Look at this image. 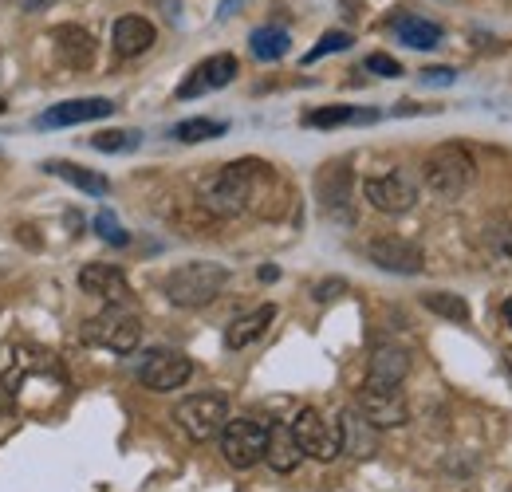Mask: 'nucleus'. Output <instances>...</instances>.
Listing matches in <instances>:
<instances>
[{
  "label": "nucleus",
  "instance_id": "nucleus-1",
  "mask_svg": "<svg viewBox=\"0 0 512 492\" xmlns=\"http://www.w3.org/2000/svg\"><path fill=\"white\" fill-rule=\"evenodd\" d=\"M264 189H276V174L260 158H241L217 174V182L205 189V205L217 217H237L245 209H256V197Z\"/></svg>",
  "mask_w": 512,
  "mask_h": 492
},
{
  "label": "nucleus",
  "instance_id": "nucleus-2",
  "mask_svg": "<svg viewBox=\"0 0 512 492\" xmlns=\"http://www.w3.org/2000/svg\"><path fill=\"white\" fill-rule=\"evenodd\" d=\"M225 284H229V268L213 260H193L166 276V296L174 308H205L221 296Z\"/></svg>",
  "mask_w": 512,
  "mask_h": 492
},
{
  "label": "nucleus",
  "instance_id": "nucleus-3",
  "mask_svg": "<svg viewBox=\"0 0 512 492\" xmlns=\"http://www.w3.org/2000/svg\"><path fill=\"white\" fill-rule=\"evenodd\" d=\"M473 174H477L473 154L461 142H446L426 158V185L438 197H461L473 182Z\"/></svg>",
  "mask_w": 512,
  "mask_h": 492
},
{
  "label": "nucleus",
  "instance_id": "nucleus-4",
  "mask_svg": "<svg viewBox=\"0 0 512 492\" xmlns=\"http://www.w3.org/2000/svg\"><path fill=\"white\" fill-rule=\"evenodd\" d=\"M174 418L193 441H213L229 422V398L225 394H193L174 410Z\"/></svg>",
  "mask_w": 512,
  "mask_h": 492
},
{
  "label": "nucleus",
  "instance_id": "nucleus-5",
  "mask_svg": "<svg viewBox=\"0 0 512 492\" xmlns=\"http://www.w3.org/2000/svg\"><path fill=\"white\" fill-rule=\"evenodd\" d=\"M292 433H296L304 457H312V461H335L343 453V445H339V422H331L316 406H304L296 414Z\"/></svg>",
  "mask_w": 512,
  "mask_h": 492
},
{
  "label": "nucleus",
  "instance_id": "nucleus-6",
  "mask_svg": "<svg viewBox=\"0 0 512 492\" xmlns=\"http://www.w3.org/2000/svg\"><path fill=\"white\" fill-rule=\"evenodd\" d=\"M83 339L103 347V351H115V355H130L138 343H142V323L130 315V311H103L95 315L87 327H83Z\"/></svg>",
  "mask_w": 512,
  "mask_h": 492
},
{
  "label": "nucleus",
  "instance_id": "nucleus-7",
  "mask_svg": "<svg viewBox=\"0 0 512 492\" xmlns=\"http://www.w3.org/2000/svg\"><path fill=\"white\" fill-rule=\"evenodd\" d=\"M359 410H363V418L375 430L406 426V418H410V406H406L402 386H383V382H371V378L359 386Z\"/></svg>",
  "mask_w": 512,
  "mask_h": 492
},
{
  "label": "nucleus",
  "instance_id": "nucleus-8",
  "mask_svg": "<svg viewBox=\"0 0 512 492\" xmlns=\"http://www.w3.org/2000/svg\"><path fill=\"white\" fill-rule=\"evenodd\" d=\"M221 437V453L233 469H253L256 461H264V441H268V430L253 422V418H237V422H225V430L217 433Z\"/></svg>",
  "mask_w": 512,
  "mask_h": 492
},
{
  "label": "nucleus",
  "instance_id": "nucleus-9",
  "mask_svg": "<svg viewBox=\"0 0 512 492\" xmlns=\"http://www.w3.org/2000/svg\"><path fill=\"white\" fill-rule=\"evenodd\" d=\"M193 374V363L182 355V351H150L146 359H142V367H138V382L146 386V390H154V394H170V390H178V386H186Z\"/></svg>",
  "mask_w": 512,
  "mask_h": 492
},
{
  "label": "nucleus",
  "instance_id": "nucleus-10",
  "mask_svg": "<svg viewBox=\"0 0 512 492\" xmlns=\"http://www.w3.org/2000/svg\"><path fill=\"white\" fill-rule=\"evenodd\" d=\"M367 256H371L375 268L394 272V276H418V272L426 268L422 248L402 241V237H375V241L367 245Z\"/></svg>",
  "mask_w": 512,
  "mask_h": 492
},
{
  "label": "nucleus",
  "instance_id": "nucleus-11",
  "mask_svg": "<svg viewBox=\"0 0 512 492\" xmlns=\"http://www.w3.org/2000/svg\"><path fill=\"white\" fill-rule=\"evenodd\" d=\"M111 115H115V103L91 95V99H67V103L48 107V111L36 119V126H44V130H60V126L95 123V119H111Z\"/></svg>",
  "mask_w": 512,
  "mask_h": 492
},
{
  "label": "nucleus",
  "instance_id": "nucleus-12",
  "mask_svg": "<svg viewBox=\"0 0 512 492\" xmlns=\"http://www.w3.org/2000/svg\"><path fill=\"white\" fill-rule=\"evenodd\" d=\"M237 79V56L221 52V56H209L193 67V75L178 87V99H197L205 91H217V87H229Z\"/></svg>",
  "mask_w": 512,
  "mask_h": 492
},
{
  "label": "nucleus",
  "instance_id": "nucleus-13",
  "mask_svg": "<svg viewBox=\"0 0 512 492\" xmlns=\"http://www.w3.org/2000/svg\"><path fill=\"white\" fill-rule=\"evenodd\" d=\"M154 40H158V28H154L146 16H134V12L119 16L115 28H111V48H115V56H123V60H134V56L150 52Z\"/></svg>",
  "mask_w": 512,
  "mask_h": 492
},
{
  "label": "nucleus",
  "instance_id": "nucleus-14",
  "mask_svg": "<svg viewBox=\"0 0 512 492\" xmlns=\"http://www.w3.org/2000/svg\"><path fill=\"white\" fill-rule=\"evenodd\" d=\"M363 193H367V201H371L379 213H406V209H414V201H418L414 185L406 182L402 174H379V178H367Z\"/></svg>",
  "mask_w": 512,
  "mask_h": 492
},
{
  "label": "nucleus",
  "instance_id": "nucleus-15",
  "mask_svg": "<svg viewBox=\"0 0 512 492\" xmlns=\"http://www.w3.org/2000/svg\"><path fill=\"white\" fill-rule=\"evenodd\" d=\"M335 422H339V445H343L351 457H359V461L375 457V449H379V430L363 418L359 406H355V410H343Z\"/></svg>",
  "mask_w": 512,
  "mask_h": 492
},
{
  "label": "nucleus",
  "instance_id": "nucleus-16",
  "mask_svg": "<svg viewBox=\"0 0 512 492\" xmlns=\"http://www.w3.org/2000/svg\"><path fill=\"white\" fill-rule=\"evenodd\" d=\"M79 288H83L87 296L107 300V304L127 300V276H123V268H115V264H83V268H79Z\"/></svg>",
  "mask_w": 512,
  "mask_h": 492
},
{
  "label": "nucleus",
  "instance_id": "nucleus-17",
  "mask_svg": "<svg viewBox=\"0 0 512 492\" xmlns=\"http://www.w3.org/2000/svg\"><path fill=\"white\" fill-rule=\"evenodd\" d=\"M52 44H56V56H60L67 67L87 71V67L95 63V36H91L87 28H79V24H60V28L52 32Z\"/></svg>",
  "mask_w": 512,
  "mask_h": 492
},
{
  "label": "nucleus",
  "instance_id": "nucleus-18",
  "mask_svg": "<svg viewBox=\"0 0 512 492\" xmlns=\"http://www.w3.org/2000/svg\"><path fill=\"white\" fill-rule=\"evenodd\" d=\"M264 461H268L276 473H292V469L304 461V449H300V441H296L292 426H284V422L268 426V441H264Z\"/></svg>",
  "mask_w": 512,
  "mask_h": 492
},
{
  "label": "nucleus",
  "instance_id": "nucleus-19",
  "mask_svg": "<svg viewBox=\"0 0 512 492\" xmlns=\"http://www.w3.org/2000/svg\"><path fill=\"white\" fill-rule=\"evenodd\" d=\"M272 319H276V304H260V308L249 311V315L233 319L229 331H225V347H229V351H245L249 343H256V339L272 327Z\"/></svg>",
  "mask_w": 512,
  "mask_h": 492
},
{
  "label": "nucleus",
  "instance_id": "nucleus-20",
  "mask_svg": "<svg viewBox=\"0 0 512 492\" xmlns=\"http://www.w3.org/2000/svg\"><path fill=\"white\" fill-rule=\"evenodd\" d=\"M390 28H394V36H398L406 48H418V52H430V48L442 44V28H438L434 20H422V16H410V12L394 16Z\"/></svg>",
  "mask_w": 512,
  "mask_h": 492
},
{
  "label": "nucleus",
  "instance_id": "nucleus-21",
  "mask_svg": "<svg viewBox=\"0 0 512 492\" xmlns=\"http://www.w3.org/2000/svg\"><path fill=\"white\" fill-rule=\"evenodd\" d=\"M44 170H48L52 178H64L67 185H75L79 193H91V197L111 193V178H107V174L83 170V166H75V162H60V158H52V162H44Z\"/></svg>",
  "mask_w": 512,
  "mask_h": 492
},
{
  "label": "nucleus",
  "instance_id": "nucleus-22",
  "mask_svg": "<svg viewBox=\"0 0 512 492\" xmlns=\"http://www.w3.org/2000/svg\"><path fill=\"white\" fill-rule=\"evenodd\" d=\"M406 370H410V355L402 347H394V343H383L371 355V374L367 378L371 382H383V386H402Z\"/></svg>",
  "mask_w": 512,
  "mask_h": 492
},
{
  "label": "nucleus",
  "instance_id": "nucleus-23",
  "mask_svg": "<svg viewBox=\"0 0 512 492\" xmlns=\"http://www.w3.org/2000/svg\"><path fill=\"white\" fill-rule=\"evenodd\" d=\"M320 201L327 213L347 209V201H351V166L347 162H335L320 174Z\"/></svg>",
  "mask_w": 512,
  "mask_h": 492
},
{
  "label": "nucleus",
  "instance_id": "nucleus-24",
  "mask_svg": "<svg viewBox=\"0 0 512 492\" xmlns=\"http://www.w3.org/2000/svg\"><path fill=\"white\" fill-rule=\"evenodd\" d=\"M379 111L371 107H316L304 115V123L312 130H335V126H351V123H375Z\"/></svg>",
  "mask_w": 512,
  "mask_h": 492
},
{
  "label": "nucleus",
  "instance_id": "nucleus-25",
  "mask_svg": "<svg viewBox=\"0 0 512 492\" xmlns=\"http://www.w3.org/2000/svg\"><path fill=\"white\" fill-rule=\"evenodd\" d=\"M288 48H292V36H288L284 28H256L253 36H249V52H253L260 63L284 60Z\"/></svg>",
  "mask_w": 512,
  "mask_h": 492
},
{
  "label": "nucleus",
  "instance_id": "nucleus-26",
  "mask_svg": "<svg viewBox=\"0 0 512 492\" xmlns=\"http://www.w3.org/2000/svg\"><path fill=\"white\" fill-rule=\"evenodd\" d=\"M422 308L434 311L438 319H449V323H469V304L461 296H453V292H426Z\"/></svg>",
  "mask_w": 512,
  "mask_h": 492
},
{
  "label": "nucleus",
  "instance_id": "nucleus-27",
  "mask_svg": "<svg viewBox=\"0 0 512 492\" xmlns=\"http://www.w3.org/2000/svg\"><path fill=\"white\" fill-rule=\"evenodd\" d=\"M225 130L229 123H221V119H186L174 126V138L178 142H209V138H221Z\"/></svg>",
  "mask_w": 512,
  "mask_h": 492
},
{
  "label": "nucleus",
  "instance_id": "nucleus-28",
  "mask_svg": "<svg viewBox=\"0 0 512 492\" xmlns=\"http://www.w3.org/2000/svg\"><path fill=\"white\" fill-rule=\"evenodd\" d=\"M351 44H355V36H351V32H323V40L316 44V48H312V52H308V56H304V63L312 67L316 60L331 56V52H347Z\"/></svg>",
  "mask_w": 512,
  "mask_h": 492
},
{
  "label": "nucleus",
  "instance_id": "nucleus-29",
  "mask_svg": "<svg viewBox=\"0 0 512 492\" xmlns=\"http://www.w3.org/2000/svg\"><path fill=\"white\" fill-rule=\"evenodd\" d=\"M95 233H99L107 245H115V248H123L130 241L127 229L115 221V213H99V217H95Z\"/></svg>",
  "mask_w": 512,
  "mask_h": 492
},
{
  "label": "nucleus",
  "instance_id": "nucleus-30",
  "mask_svg": "<svg viewBox=\"0 0 512 492\" xmlns=\"http://www.w3.org/2000/svg\"><path fill=\"white\" fill-rule=\"evenodd\" d=\"M95 150H134L138 146V130H111V134H95L91 142Z\"/></svg>",
  "mask_w": 512,
  "mask_h": 492
},
{
  "label": "nucleus",
  "instance_id": "nucleus-31",
  "mask_svg": "<svg viewBox=\"0 0 512 492\" xmlns=\"http://www.w3.org/2000/svg\"><path fill=\"white\" fill-rule=\"evenodd\" d=\"M363 67H367L371 75H383V79H398V75H402V63L394 60V56H386V52H371V56L363 60Z\"/></svg>",
  "mask_w": 512,
  "mask_h": 492
},
{
  "label": "nucleus",
  "instance_id": "nucleus-32",
  "mask_svg": "<svg viewBox=\"0 0 512 492\" xmlns=\"http://www.w3.org/2000/svg\"><path fill=\"white\" fill-rule=\"evenodd\" d=\"M343 292H347V280H339V276H331V280H323V284H320V288H316V292H312V296H316L320 304H327V300H339Z\"/></svg>",
  "mask_w": 512,
  "mask_h": 492
},
{
  "label": "nucleus",
  "instance_id": "nucleus-33",
  "mask_svg": "<svg viewBox=\"0 0 512 492\" xmlns=\"http://www.w3.org/2000/svg\"><path fill=\"white\" fill-rule=\"evenodd\" d=\"M453 79H457L453 67H426V71H422V83H430V87H446Z\"/></svg>",
  "mask_w": 512,
  "mask_h": 492
},
{
  "label": "nucleus",
  "instance_id": "nucleus-34",
  "mask_svg": "<svg viewBox=\"0 0 512 492\" xmlns=\"http://www.w3.org/2000/svg\"><path fill=\"white\" fill-rule=\"evenodd\" d=\"M489 245L497 248L501 256H509V260H512V225H501V229H493V237H489Z\"/></svg>",
  "mask_w": 512,
  "mask_h": 492
},
{
  "label": "nucleus",
  "instance_id": "nucleus-35",
  "mask_svg": "<svg viewBox=\"0 0 512 492\" xmlns=\"http://www.w3.org/2000/svg\"><path fill=\"white\" fill-rule=\"evenodd\" d=\"M56 0H24V12H44V8H52Z\"/></svg>",
  "mask_w": 512,
  "mask_h": 492
},
{
  "label": "nucleus",
  "instance_id": "nucleus-36",
  "mask_svg": "<svg viewBox=\"0 0 512 492\" xmlns=\"http://www.w3.org/2000/svg\"><path fill=\"white\" fill-rule=\"evenodd\" d=\"M276 276H280V268H272V264H264V268H260V280H264V284H268V280H276Z\"/></svg>",
  "mask_w": 512,
  "mask_h": 492
},
{
  "label": "nucleus",
  "instance_id": "nucleus-37",
  "mask_svg": "<svg viewBox=\"0 0 512 492\" xmlns=\"http://www.w3.org/2000/svg\"><path fill=\"white\" fill-rule=\"evenodd\" d=\"M501 319H505V323L512 327V296L505 300V304H501Z\"/></svg>",
  "mask_w": 512,
  "mask_h": 492
},
{
  "label": "nucleus",
  "instance_id": "nucleus-38",
  "mask_svg": "<svg viewBox=\"0 0 512 492\" xmlns=\"http://www.w3.org/2000/svg\"><path fill=\"white\" fill-rule=\"evenodd\" d=\"M4 111H8V103H4V99H0V115H4Z\"/></svg>",
  "mask_w": 512,
  "mask_h": 492
},
{
  "label": "nucleus",
  "instance_id": "nucleus-39",
  "mask_svg": "<svg viewBox=\"0 0 512 492\" xmlns=\"http://www.w3.org/2000/svg\"><path fill=\"white\" fill-rule=\"evenodd\" d=\"M4 406H8V398H4V394H0V410H4Z\"/></svg>",
  "mask_w": 512,
  "mask_h": 492
}]
</instances>
